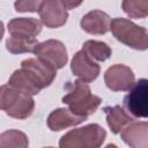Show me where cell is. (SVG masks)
<instances>
[{
    "instance_id": "obj_1",
    "label": "cell",
    "mask_w": 148,
    "mask_h": 148,
    "mask_svg": "<svg viewBox=\"0 0 148 148\" xmlns=\"http://www.w3.org/2000/svg\"><path fill=\"white\" fill-rule=\"evenodd\" d=\"M68 91L62 97V103L67 104L69 110L81 117L88 118L92 114L99 106L102 99L92 95L88 82L82 80H76L67 86Z\"/></svg>"
},
{
    "instance_id": "obj_2",
    "label": "cell",
    "mask_w": 148,
    "mask_h": 148,
    "mask_svg": "<svg viewBox=\"0 0 148 148\" xmlns=\"http://www.w3.org/2000/svg\"><path fill=\"white\" fill-rule=\"evenodd\" d=\"M0 108L9 117L25 119L31 116L35 101L32 95L7 83L1 86L0 89Z\"/></svg>"
},
{
    "instance_id": "obj_3",
    "label": "cell",
    "mask_w": 148,
    "mask_h": 148,
    "mask_svg": "<svg viewBox=\"0 0 148 148\" xmlns=\"http://www.w3.org/2000/svg\"><path fill=\"white\" fill-rule=\"evenodd\" d=\"M105 136L106 132L102 126L90 124L81 128L72 130L62 135L59 146L61 148H97L102 146Z\"/></svg>"
},
{
    "instance_id": "obj_4",
    "label": "cell",
    "mask_w": 148,
    "mask_h": 148,
    "mask_svg": "<svg viewBox=\"0 0 148 148\" xmlns=\"http://www.w3.org/2000/svg\"><path fill=\"white\" fill-rule=\"evenodd\" d=\"M110 29L116 39L128 47L139 51L148 49V31L132 21L116 17L111 21Z\"/></svg>"
},
{
    "instance_id": "obj_5",
    "label": "cell",
    "mask_w": 148,
    "mask_h": 148,
    "mask_svg": "<svg viewBox=\"0 0 148 148\" xmlns=\"http://www.w3.org/2000/svg\"><path fill=\"white\" fill-rule=\"evenodd\" d=\"M124 106L133 117L148 118V79H140L124 97Z\"/></svg>"
},
{
    "instance_id": "obj_6",
    "label": "cell",
    "mask_w": 148,
    "mask_h": 148,
    "mask_svg": "<svg viewBox=\"0 0 148 148\" xmlns=\"http://www.w3.org/2000/svg\"><path fill=\"white\" fill-rule=\"evenodd\" d=\"M21 67L24 68L36 84L44 89L49 87L57 75V68L39 58H29L21 62Z\"/></svg>"
},
{
    "instance_id": "obj_7",
    "label": "cell",
    "mask_w": 148,
    "mask_h": 148,
    "mask_svg": "<svg viewBox=\"0 0 148 148\" xmlns=\"http://www.w3.org/2000/svg\"><path fill=\"white\" fill-rule=\"evenodd\" d=\"M34 53L37 58L46 61L57 69L62 68L67 62L66 47L60 40L57 39H49L43 43H38Z\"/></svg>"
},
{
    "instance_id": "obj_8",
    "label": "cell",
    "mask_w": 148,
    "mask_h": 148,
    "mask_svg": "<svg viewBox=\"0 0 148 148\" xmlns=\"http://www.w3.org/2000/svg\"><path fill=\"white\" fill-rule=\"evenodd\" d=\"M133 71L125 65L116 64L109 67L104 74V82L109 89L112 91H127L130 90L134 82Z\"/></svg>"
},
{
    "instance_id": "obj_9",
    "label": "cell",
    "mask_w": 148,
    "mask_h": 148,
    "mask_svg": "<svg viewBox=\"0 0 148 148\" xmlns=\"http://www.w3.org/2000/svg\"><path fill=\"white\" fill-rule=\"evenodd\" d=\"M67 8L61 0H45L39 9V17L47 28H59L68 18Z\"/></svg>"
},
{
    "instance_id": "obj_10",
    "label": "cell",
    "mask_w": 148,
    "mask_h": 148,
    "mask_svg": "<svg viewBox=\"0 0 148 148\" xmlns=\"http://www.w3.org/2000/svg\"><path fill=\"white\" fill-rule=\"evenodd\" d=\"M71 69L74 75L86 82L94 81L99 74V66L83 50L77 51L71 62Z\"/></svg>"
},
{
    "instance_id": "obj_11",
    "label": "cell",
    "mask_w": 148,
    "mask_h": 148,
    "mask_svg": "<svg viewBox=\"0 0 148 148\" xmlns=\"http://www.w3.org/2000/svg\"><path fill=\"white\" fill-rule=\"evenodd\" d=\"M121 139L130 147L148 148V121H132L121 131Z\"/></svg>"
},
{
    "instance_id": "obj_12",
    "label": "cell",
    "mask_w": 148,
    "mask_h": 148,
    "mask_svg": "<svg viewBox=\"0 0 148 148\" xmlns=\"http://www.w3.org/2000/svg\"><path fill=\"white\" fill-rule=\"evenodd\" d=\"M81 28L91 35H104L110 30V16L102 10H91L81 18Z\"/></svg>"
},
{
    "instance_id": "obj_13",
    "label": "cell",
    "mask_w": 148,
    "mask_h": 148,
    "mask_svg": "<svg viewBox=\"0 0 148 148\" xmlns=\"http://www.w3.org/2000/svg\"><path fill=\"white\" fill-rule=\"evenodd\" d=\"M7 29L13 37L35 38L42 30V23L32 17H17L8 22Z\"/></svg>"
},
{
    "instance_id": "obj_14",
    "label": "cell",
    "mask_w": 148,
    "mask_h": 148,
    "mask_svg": "<svg viewBox=\"0 0 148 148\" xmlns=\"http://www.w3.org/2000/svg\"><path fill=\"white\" fill-rule=\"evenodd\" d=\"M87 118L86 117H81L77 116L75 113H73L69 109H57L54 111H52L49 117H47V126L51 131L58 132L65 128H68L71 126H75L81 124L82 121H84Z\"/></svg>"
},
{
    "instance_id": "obj_15",
    "label": "cell",
    "mask_w": 148,
    "mask_h": 148,
    "mask_svg": "<svg viewBox=\"0 0 148 148\" xmlns=\"http://www.w3.org/2000/svg\"><path fill=\"white\" fill-rule=\"evenodd\" d=\"M104 112L106 114V123L112 133L118 134L120 133L124 127L131 124L134 119L119 105L114 106H106L104 108Z\"/></svg>"
},
{
    "instance_id": "obj_16",
    "label": "cell",
    "mask_w": 148,
    "mask_h": 148,
    "mask_svg": "<svg viewBox=\"0 0 148 148\" xmlns=\"http://www.w3.org/2000/svg\"><path fill=\"white\" fill-rule=\"evenodd\" d=\"M8 83L20 90H23V91L30 94V95H37L42 90L36 84V82L31 79V76L28 74V72L22 67L20 69H16L12 74Z\"/></svg>"
},
{
    "instance_id": "obj_17",
    "label": "cell",
    "mask_w": 148,
    "mask_h": 148,
    "mask_svg": "<svg viewBox=\"0 0 148 148\" xmlns=\"http://www.w3.org/2000/svg\"><path fill=\"white\" fill-rule=\"evenodd\" d=\"M38 42L36 38H22V37H8L6 40L7 50L13 54L34 52Z\"/></svg>"
},
{
    "instance_id": "obj_18",
    "label": "cell",
    "mask_w": 148,
    "mask_h": 148,
    "mask_svg": "<svg viewBox=\"0 0 148 148\" xmlns=\"http://www.w3.org/2000/svg\"><path fill=\"white\" fill-rule=\"evenodd\" d=\"M82 50L94 60L97 61H104L108 58H110L112 51L110 49V46L104 43V42H99V40H87L83 46Z\"/></svg>"
},
{
    "instance_id": "obj_19",
    "label": "cell",
    "mask_w": 148,
    "mask_h": 148,
    "mask_svg": "<svg viewBox=\"0 0 148 148\" xmlns=\"http://www.w3.org/2000/svg\"><path fill=\"white\" fill-rule=\"evenodd\" d=\"M29 141L24 133L16 131V130H9L3 132L0 135V147L1 148H8V147H28Z\"/></svg>"
},
{
    "instance_id": "obj_20",
    "label": "cell",
    "mask_w": 148,
    "mask_h": 148,
    "mask_svg": "<svg viewBox=\"0 0 148 148\" xmlns=\"http://www.w3.org/2000/svg\"><path fill=\"white\" fill-rule=\"evenodd\" d=\"M121 8L132 18L148 16V0H123Z\"/></svg>"
},
{
    "instance_id": "obj_21",
    "label": "cell",
    "mask_w": 148,
    "mask_h": 148,
    "mask_svg": "<svg viewBox=\"0 0 148 148\" xmlns=\"http://www.w3.org/2000/svg\"><path fill=\"white\" fill-rule=\"evenodd\" d=\"M44 1L45 0H16L14 3V7L16 12L36 13V12H39Z\"/></svg>"
},
{
    "instance_id": "obj_22",
    "label": "cell",
    "mask_w": 148,
    "mask_h": 148,
    "mask_svg": "<svg viewBox=\"0 0 148 148\" xmlns=\"http://www.w3.org/2000/svg\"><path fill=\"white\" fill-rule=\"evenodd\" d=\"M61 1L67 9H74V8L79 7L83 0H61Z\"/></svg>"
}]
</instances>
